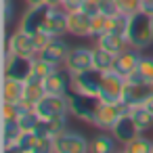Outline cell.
<instances>
[{
	"instance_id": "cell-1",
	"label": "cell",
	"mask_w": 153,
	"mask_h": 153,
	"mask_svg": "<svg viewBox=\"0 0 153 153\" xmlns=\"http://www.w3.org/2000/svg\"><path fill=\"white\" fill-rule=\"evenodd\" d=\"M128 44L138 48V51H145L153 44V17L138 11L134 15H130V23H128Z\"/></svg>"
},
{
	"instance_id": "cell-2",
	"label": "cell",
	"mask_w": 153,
	"mask_h": 153,
	"mask_svg": "<svg viewBox=\"0 0 153 153\" xmlns=\"http://www.w3.org/2000/svg\"><path fill=\"white\" fill-rule=\"evenodd\" d=\"M67 101H69V113L74 117H78V120H82V122L92 126L101 99L99 97H88V94H82V92H76V90H69L67 92Z\"/></svg>"
},
{
	"instance_id": "cell-3",
	"label": "cell",
	"mask_w": 153,
	"mask_h": 153,
	"mask_svg": "<svg viewBox=\"0 0 153 153\" xmlns=\"http://www.w3.org/2000/svg\"><path fill=\"white\" fill-rule=\"evenodd\" d=\"M124 88H126V78L113 69L103 71V82H101V90H99V99L105 103H122L124 97Z\"/></svg>"
},
{
	"instance_id": "cell-4",
	"label": "cell",
	"mask_w": 153,
	"mask_h": 153,
	"mask_svg": "<svg viewBox=\"0 0 153 153\" xmlns=\"http://www.w3.org/2000/svg\"><path fill=\"white\" fill-rule=\"evenodd\" d=\"M126 113H128V107H126L124 103H105V101H101L92 126L99 128V130L111 132V128L117 124V120H120L122 115H126Z\"/></svg>"
},
{
	"instance_id": "cell-5",
	"label": "cell",
	"mask_w": 153,
	"mask_h": 153,
	"mask_svg": "<svg viewBox=\"0 0 153 153\" xmlns=\"http://www.w3.org/2000/svg\"><path fill=\"white\" fill-rule=\"evenodd\" d=\"M101 82H103V71L90 67L86 71H80V74L71 76V90L88 94V97H99Z\"/></svg>"
},
{
	"instance_id": "cell-6",
	"label": "cell",
	"mask_w": 153,
	"mask_h": 153,
	"mask_svg": "<svg viewBox=\"0 0 153 153\" xmlns=\"http://www.w3.org/2000/svg\"><path fill=\"white\" fill-rule=\"evenodd\" d=\"M90 151V140L74 130H65L55 138V153H86Z\"/></svg>"
},
{
	"instance_id": "cell-7",
	"label": "cell",
	"mask_w": 153,
	"mask_h": 153,
	"mask_svg": "<svg viewBox=\"0 0 153 153\" xmlns=\"http://www.w3.org/2000/svg\"><path fill=\"white\" fill-rule=\"evenodd\" d=\"M30 74H32V59L13 55L4 44V76L15 78V80H27Z\"/></svg>"
},
{
	"instance_id": "cell-8",
	"label": "cell",
	"mask_w": 153,
	"mask_h": 153,
	"mask_svg": "<svg viewBox=\"0 0 153 153\" xmlns=\"http://www.w3.org/2000/svg\"><path fill=\"white\" fill-rule=\"evenodd\" d=\"M67 9L63 4L59 7H48V13H46V19L42 23V32H46L48 36L57 38V36H63L67 34Z\"/></svg>"
},
{
	"instance_id": "cell-9",
	"label": "cell",
	"mask_w": 153,
	"mask_h": 153,
	"mask_svg": "<svg viewBox=\"0 0 153 153\" xmlns=\"http://www.w3.org/2000/svg\"><path fill=\"white\" fill-rule=\"evenodd\" d=\"M7 48L13 53V55H21V57H30V59H34L38 53H36V46H34V38H32V34H27V32H23L21 27H17L13 34H9V38H7Z\"/></svg>"
},
{
	"instance_id": "cell-10",
	"label": "cell",
	"mask_w": 153,
	"mask_h": 153,
	"mask_svg": "<svg viewBox=\"0 0 153 153\" xmlns=\"http://www.w3.org/2000/svg\"><path fill=\"white\" fill-rule=\"evenodd\" d=\"M36 111L40 113V117H51V115H59V113H69L67 94H51V92H46V94L36 103Z\"/></svg>"
},
{
	"instance_id": "cell-11",
	"label": "cell",
	"mask_w": 153,
	"mask_h": 153,
	"mask_svg": "<svg viewBox=\"0 0 153 153\" xmlns=\"http://www.w3.org/2000/svg\"><path fill=\"white\" fill-rule=\"evenodd\" d=\"M92 53H94V46H76L69 51L67 55V61H65V67L69 69V74H80V71H86L92 67Z\"/></svg>"
},
{
	"instance_id": "cell-12",
	"label": "cell",
	"mask_w": 153,
	"mask_h": 153,
	"mask_svg": "<svg viewBox=\"0 0 153 153\" xmlns=\"http://www.w3.org/2000/svg\"><path fill=\"white\" fill-rule=\"evenodd\" d=\"M140 57H143V51L134 48V46H128L126 51H122L117 57H115V63H113V71L122 74L124 78H128L132 71H136L138 63H140Z\"/></svg>"
},
{
	"instance_id": "cell-13",
	"label": "cell",
	"mask_w": 153,
	"mask_h": 153,
	"mask_svg": "<svg viewBox=\"0 0 153 153\" xmlns=\"http://www.w3.org/2000/svg\"><path fill=\"white\" fill-rule=\"evenodd\" d=\"M46 13H48V4L30 7V9L23 13V17H21V21H19V27H21L23 32H27V34L40 32V30H42V23H44V19H46Z\"/></svg>"
},
{
	"instance_id": "cell-14",
	"label": "cell",
	"mask_w": 153,
	"mask_h": 153,
	"mask_svg": "<svg viewBox=\"0 0 153 153\" xmlns=\"http://www.w3.org/2000/svg\"><path fill=\"white\" fill-rule=\"evenodd\" d=\"M67 115L69 113H59V115H51V117H42L40 124L36 126V134L40 136H51L57 138L59 134H63L67 130Z\"/></svg>"
},
{
	"instance_id": "cell-15",
	"label": "cell",
	"mask_w": 153,
	"mask_h": 153,
	"mask_svg": "<svg viewBox=\"0 0 153 153\" xmlns=\"http://www.w3.org/2000/svg\"><path fill=\"white\" fill-rule=\"evenodd\" d=\"M90 15H86L82 9L67 13V34L76 38H90Z\"/></svg>"
},
{
	"instance_id": "cell-16",
	"label": "cell",
	"mask_w": 153,
	"mask_h": 153,
	"mask_svg": "<svg viewBox=\"0 0 153 153\" xmlns=\"http://www.w3.org/2000/svg\"><path fill=\"white\" fill-rule=\"evenodd\" d=\"M44 90L51 92V94H67L71 90V74H69V69L59 67L48 78H44Z\"/></svg>"
},
{
	"instance_id": "cell-17",
	"label": "cell",
	"mask_w": 153,
	"mask_h": 153,
	"mask_svg": "<svg viewBox=\"0 0 153 153\" xmlns=\"http://www.w3.org/2000/svg\"><path fill=\"white\" fill-rule=\"evenodd\" d=\"M151 94H153V82H140V84H128L126 82L122 103L126 107H130V105H136V103H145Z\"/></svg>"
},
{
	"instance_id": "cell-18",
	"label": "cell",
	"mask_w": 153,
	"mask_h": 153,
	"mask_svg": "<svg viewBox=\"0 0 153 153\" xmlns=\"http://www.w3.org/2000/svg\"><path fill=\"white\" fill-rule=\"evenodd\" d=\"M111 134L117 138L120 145H128L132 138H136V136L140 134V130H138V126L134 124V120L126 113V115H122V117L117 120V124L111 128Z\"/></svg>"
},
{
	"instance_id": "cell-19",
	"label": "cell",
	"mask_w": 153,
	"mask_h": 153,
	"mask_svg": "<svg viewBox=\"0 0 153 153\" xmlns=\"http://www.w3.org/2000/svg\"><path fill=\"white\" fill-rule=\"evenodd\" d=\"M69 51H71V46L67 44V40H63L61 36H57V38H53L51 44H48L42 53H38V55L44 57V59H48V61H53V63H57V65H61V63L67 61Z\"/></svg>"
},
{
	"instance_id": "cell-20",
	"label": "cell",
	"mask_w": 153,
	"mask_h": 153,
	"mask_svg": "<svg viewBox=\"0 0 153 153\" xmlns=\"http://www.w3.org/2000/svg\"><path fill=\"white\" fill-rule=\"evenodd\" d=\"M46 94L44 90V80L36 78V76H27V80L23 82V103L30 107H36V103Z\"/></svg>"
},
{
	"instance_id": "cell-21",
	"label": "cell",
	"mask_w": 153,
	"mask_h": 153,
	"mask_svg": "<svg viewBox=\"0 0 153 153\" xmlns=\"http://www.w3.org/2000/svg\"><path fill=\"white\" fill-rule=\"evenodd\" d=\"M94 46H101V48H105V51H109L113 55H120L130 44H128L126 36H120V34H113V32H105L99 38H94Z\"/></svg>"
},
{
	"instance_id": "cell-22",
	"label": "cell",
	"mask_w": 153,
	"mask_h": 153,
	"mask_svg": "<svg viewBox=\"0 0 153 153\" xmlns=\"http://www.w3.org/2000/svg\"><path fill=\"white\" fill-rule=\"evenodd\" d=\"M23 134V128L19 126L17 120L13 122H0V136H2V151L9 153L13 149V145L19 140V136Z\"/></svg>"
},
{
	"instance_id": "cell-23",
	"label": "cell",
	"mask_w": 153,
	"mask_h": 153,
	"mask_svg": "<svg viewBox=\"0 0 153 153\" xmlns=\"http://www.w3.org/2000/svg\"><path fill=\"white\" fill-rule=\"evenodd\" d=\"M128 115L134 120V124L138 126L140 132H145L147 128L153 126V113L151 109L145 105V103H136V105H130L128 107Z\"/></svg>"
},
{
	"instance_id": "cell-24",
	"label": "cell",
	"mask_w": 153,
	"mask_h": 153,
	"mask_svg": "<svg viewBox=\"0 0 153 153\" xmlns=\"http://www.w3.org/2000/svg\"><path fill=\"white\" fill-rule=\"evenodd\" d=\"M23 82L25 80H15L4 76L2 82V103H19L23 99Z\"/></svg>"
},
{
	"instance_id": "cell-25",
	"label": "cell",
	"mask_w": 153,
	"mask_h": 153,
	"mask_svg": "<svg viewBox=\"0 0 153 153\" xmlns=\"http://www.w3.org/2000/svg\"><path fill=\"white\" fill-rule=\"evenodd\" d=\"M117 149V138L109 132L107 134V130H103V132H99L97 136H92V140H90V151H94V153H111V151H115Z\"/></svg>"
},
{
	"instance_id": "cell-26",
	"label": "cell",
	"mask_w": 153,
	"mask_h": 153,
	"mask_svg": "<svg viewBox=\"0 0 153 153\" xmlns=\"http://www.w3.org/2000/svg\"><path fill=\"white\" fill-rule=\"evenodd\" d=\"M38 140H40V134H36L34 130H27L19 136V140L13 145V149L9 153H36Z\"/></svg>"
},
{
	"instance_id": "cell-27",
	"label": "cell",
	"mask_w": 153,
	"mask_h": 153,
	"mask_svg": "<svg viewBox=\"0 0 153 153\" xmlns=\"http://www.w3.org/2000/svg\"><path fill=\"white\" fill-rule=\"evenodd\" d=\"M115 57L113 53L101 48V46H94V53H92V67L99 69V71H109L113 69V63H115Z\"/></svg>"
},
{
	"instance_id": "cell-28",
	"label": "cell",
	"mask_w": 153,
	"mask_h": 153,
	"mask_svg": "<svg viewBox=\"0 0 153 153\" xmlns=\"http://www.w3.org/2000/svg\"><path fill=\"white\" fill-rule=\"evenodd\" d=\"M57 69H59L57 63H53V61H48V59L36 55V57L32 59V74H30V76H36V78H40V80H44V78H48V76H51L53 71H57Z\"/></svg>"
},
{
	"instance_id": "cell-29",
	"label": "cell",
	"mask_w": 153,
	"mask_h": 153,
	"mask_svg": "<svg viewBox=\"0 0 153 153\" xmlns=\"http://www.w3.org/2000/svg\"><path fill=\"white\" fill-rule=\"evenodd\" d=\"M124 149L128 153H153V140L143 136V132H140L136 138H132L128 145H124Z\"/></svg>"
},
{
	"instance_id": "cell-30",
	"label": "cell",
	"mask_w": 153,
	"mask_h": 153,
	"mask_svg": "<svg viewBox=\"0 0 153 153\" xmlns=\"http://www.w3.org/2000/svg\"><path fill=\"white\" fill-rule=\"evenodd\" d=\"M128 23H130V15H124V13L111 15V17H109V23H107V32L126 36V34H128Z\"/></svg>"
},
{
	"instance_id": "cell-31",
	"label": "cell",
	"mask_w": 153,
	"mask_h": 153,
	"mask_svg": "<svg viewBox=\"0 0 153 153\" xmlns=\"http://www.w3.org/2000/svg\"><path fill=\"white\" fill-rule=\"evenodd\" d=\"M40 113L36 111V109H30V111H25V113H21L19 115V126L23 128V132H27V130H36V126L40 124Z\"/></svg>"
},
{
	"instance_id": "cell-32",
	"label": "cell",
	"mask_w": 153,
	"mask_h": 153,
	"mask_svg": "<svg viewBox=\"0 0 153 153\" xmlns=\"http://www.w3.org/2000/svg\"><path fill=\"white\" fill-rule=\"evenodd\" d=\"M107 23H109V17L107 15H103V13L94 15L90 19V38H99L101 34H105L107 32Z\"/></svg>"
},
{
	"instance_id": "cell-33",
	"label": "cell",
	"mask_w": 153,
	"mask_h": 153,
	"mask_svg": "<svg viewBox=\"0 0 153 153\" xmlns=\"http://www.w3.org/2000/svg\"><path fill=\"white\" fill-rule=\"evenodd\" d=\"M2 19H4V27H11L17 21V7L13 0H2Z\"/></svg>"
},
{
	"instance_id": "cell-34",
	"label": "cell",
	"mask_w": 153,
	"mask_h": 153,
	"mask_svg": "<svg viewBox=\"0 0 153 153\" xmlns=\"http://www.w3.org/2000/svg\"><path fill=\"white\" fill-rule=\"evenodd\" d=\"M138 74L147 80V82H153V57H147L143 55L140 57V63H138Z\"/></svg>"
},
{
	"instance_id": "cell-35",
	"label": "cell",
	"mask_w": 153,
	"mask_h": 153,
	"mask_svg": "<svg viewBox=\"0 0 153 153\" xmlns=\"http://www.w3.org/2000/svg\"><path fill=\"white\" fill-rule=\"evenodd\" d=\"M115 2H117L120 13L124 15H134L140 11V0H115Z\"/></svg>"
},
{
	"instance_id": "cell-36",
	"label": "cell",
	"mask_w": 153,
	"mask_h": 153,
	"mask_svg": "<svg viewBox=\"0 0 153 153\" xmlns=\"http://www.w3.org/2000/svg\"><path fill=\"white\" fill-rule=\"evenodd\" d=\"M32 38H34V46H36V53H42L48 44H51V40H53V36H48L46 32H36V34H32Z\"/></svg>"
},
{
	"instance_id": "cell-37",
	"label": "cell",
	"mask_w": 153,
	"mask_h": 153,
	"mask_svg": "<svg viewBox=\"0 0 153 153\" xmlns=\"http://www.w3.org/2000/svg\"><path fill=\"white\" fill-rule=\"evenodd\" d=\"M86 15H90V17H94V15H99L101 13V0H82V7H80Z\"/></svg>"
},
{
	"instance_id": "cell-38",
	"label": "cell",
	"mask_w": 153,
	"mask_h": 153,
	"mask_svg": "<svg viewBox=\"0 0 153 153\" xmlns=\"http://www.w3.org/2000/svg\"><path fill=\"white\" fill-rule=\"evenodd\" d=\"M101 13L111 17V15H117L120 9H117V2L115 0H101Z\"/></svg>"
},
{
	"instance_id": "cell-39",
	"label": "cell",
	"mask_w": 153,
	"mask_h": 153,
	"mask_svg": "<svg viewBox=\"0 0 153 153\" xmlns=\"http://www.w3.org/2000/svg\"><path fill=\"white\" fill-rule=\"evenodd\" d=\"M140 11L153 17V0H140Z\"/></svg>"
},
{
	"instance_id": "cell-40",
	"label": "cell",
	"mask_w": 153,
	"mask_h": 153,
	"mask_svg": "<svg viewBox=\"0 0 153 153\" xmlns=\"http://www.w3.org/2000/svg\"><path fill=\"white\" fill-rule=\"evenodd\" d=\"M27 7H38V4H46V0H25Z\"/></svg>"
}]
</instances>
